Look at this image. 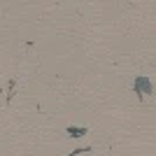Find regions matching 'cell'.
<instances>
[{
    "mask_svg": "<svg viewBox=\"0 0 156 156\" xmlns=\"http://www.w3.org/2000/svg\"><path fill=\"white\" fill-rule=\"evenodd\" d=\"M133 91H135L137 100H144L147 96H151L154 93V86H151V79L144 77V75H140V77L133 79Z\"/></svg>",
    "mask_w": 156,
    "mask_h": 156,
    "instance_id": "1",
    "label": "cell"
},
{
    "mask_svg": "<svg viewBox=\"0 0 156 156\" xmlns=\"http://www.w3.org/2000/svg\"><path fill=\"white\" fill-rule=\"evenodd\" d=\"M65 133H68L70 137H84L86 133H89V128H75V126H68Z\"/></svg>",
    "mask_w": 156,
    "mask_h": 156,
    "instance_id": "2",
    "label": "cell"
},
{
    "mask_svg": "<svg viewBox=\"0 0 156 156\" xmlns=\"http://www.w3.org/2000/svg\"><path fill=\"white\" fill-rule=\"evenodd\" d=\"M93 151V147H79V149H75V151H70L68 156H79V154H91Z\"/></svg>",
    "mask_w": 156,
    "mask_h": 156,
    "instance_id": "3",
    "label": "cell"
}]
</instances>
